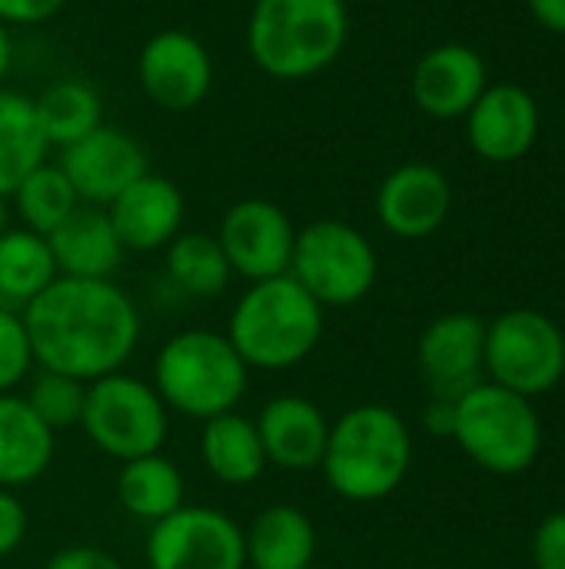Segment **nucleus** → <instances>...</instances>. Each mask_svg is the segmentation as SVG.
Masks as SVG:
<instances>
[{
  "instance_id": "f257e3e1",
  "label": "nucleus",
  "mask_w": 565,
  "mask_h": 569,
  "mask_svg": "<svg viewBox=\"0 0 565 569\" xmlns=\"http://www.w3.org/2000/svg\"><path fill=\"white\" fill-rule=\"evenodd\" d=\"M20 317L33 363L83 383L117 373L140 340L137 303L113 280L57 277Z\"/></svg>"
},
{
  "instance_id": "f03ea898",
  "label": "nucleus",
  "mask_w": 565,
  "mask_h": 569,
  "mask_svg": "<svg viewBox=\"0 0 565 569\" xmlns=\"http://www.w3.org/2000/svg\"><path fill=\"white\" fill-rule=\"evenodd\" d=\"M350 43L346 0H256L246 50L273 80H310L330 70Z\"/></svg>"
},
{
  "instance_id": "7ed1b4c3",
  "label": "nucleus",
  "mask_w": 565,
  "mask_h": 569,
  "mask_svg": "<svg viewBox=\"0 0 565 569\" xmlns=\"http://www.w3.org/2000/svg\"><path fill=\"white\" fill-rule=\"evenodd\" d=\"M413 463L406 420L383 403H360L330 423L323 477L350 503H376L400 490Z\"/></svg>"
},
{
  "instance_id": "20e7f679",
  "label": "nucleus",
  "mask_w": 565,
  "mask_h": 569,
  "mask_svg": "<svg viewBox=\"0 0 565 569\" xmlns=\"http://www.w3.org/2000/svg\"><path fill=\"white\" fill-rule=\"evenodd\" d=\"M226 340L256 370H290L323 340V307L290 277L256 280L236 300Z\"/></svg>"
},
{
  "instance_id": "39448f33",
  "label": "nucleus",
  "mask_w": 565,
  "mask_h": 569,
  "mask_svg": "<svg viewBox=\"0 0 565 569\" xmlns=\"http://www.w3.org/2000/svg\"><path fill=\"white\" fill-rule=\"evenodd\" d=\"M246 383L250 367L226 333L216 330H183L170 337L153 360V390L167 410L193 420H213L236 410Z\"/></svg>"
},
{
  "instance_id": "423d86ee",
  "label": "nucleus",
  "mask_w": 565,
  "mask_h": 569,
  "mask_svg": "<svg viewBox=\"0 0 565 569\" xmlns=\"http://www.w3.org/2000/svg\"><path fill=\"white\" fill-rule=\"evenodd\" d=\"M453 440L486 473L519 477L543 450V423L533 400L480 380L456 400Z\"/></svg>"
},
{
  "instance_id": "0eeeda50",
  "label": "nucleus",
  "mask_w": 565,
  "mask_h": 569,
  "mask_svg": "<svg viewBox=\"0 0 565 569\" xmlns=\"http://www.w3.org/2000/svg\"><path fill=\"white\" fill-rule=\"evenodd\" d=\"M380 273V257L370 237L346 220H313L296 230L290 277L326 310L360 303Z\"/></svg>"
},
{
  "instance_id": "6e6552de",
  "label": "nucleus",
  "mask_w": 565,
  "mask_h": 569,
  "mask_svg": "<svg viewBox=\"0 0 565 569\" xmlns=\"http://www.w3.org/2000/svg\"><path fill=\"white\" fill-rule=\"evenodd\" d=\"M167 413L170 410L153 390V383L117 370L87 383L80 427L97 450L127 463L137 457L160 453L170 430Z\"/></svg>"
},
{
  "instance_id": "1a4fd4ad",
  "label": "nucleus",
  "mask_w": 565,
  "mask_h": 569,
  "mask_svg": "<svg viewBox=\"0 0 565 569\" xmlns=\"http://www.w3.org/2000/svg\"><path fill=\"white\" fill-rule=\"evenodd\" d=\"M483 373L526 400H536L565 373V337L559 323L539 310L519 307L486 323Z\"/></svg>"
},
{
  "instance_id": "9d476101",
  "label": "nucleus",
  "mask_w": 565,
  "mask_h": 569,
  "mask_svg": "<svg viewBox=\"0 0 565 569\" xmlns=\"http://www.w3.org/2000/svg\"><path fill=\"white\" fill-rule=\"evenodd\" d=\"M150 569H243V527L213 507H180L147 537Z\"/></svg>"
},
{
  "instance_id": "9b49d317",
  "label": "nucleus",
  "mask_w": 565,
  "mask_h": 569,
  "mask_svg": "<svg viewBox=\"0 0 565 569\" xmlns=\"http://www.w3.org/2000/svg\"><path fill=\"white\" fill-rule=\"evenodd\" d=\"M137 83L143 97L160 110H196L213 90V57L206 43L190 30H157L137 53Z\"/></svg>"
},
{
  "instance_id": "f8f14e48",
  "label": "nucleus",
  "mask_w": 565,
  "mask_h": 569,
  "mask_svg": "<svg viewBox=\"0 0 565 569\" xmlns=\"http://www.w3.org/2000/svg\"><path fill=\"white\" fill-rule=\"evenodd\" d=\"M213 237L220 240L233 277H243L246 283L290 273L296 227L290 213L273 200H236L233 207H226L220 230Z\"/></svg>"
},
{
  "instance_id": "ddd939ff",
  "label": "nucleus",
  "mask_w": 565,
  "mask_h": 569,
  "mask_svg": "<svg viewBox=\"0 0 565 569\" xmlns=\"http://www.w3.org/2000/svg\"><path fill=\"white\" fill-rule=\"evenodd\" d=\"M57 163L87 207H110L133 180L150 173L143 143L113 123H100L83 140L63 147Z\"/></svg>"
},
{
  "instance_id": "4468645a",
  "label": "nucleus",
  "mask_w": 565,
  "mask_h": 569,
  "mask_svg": "<svg viewBox=\"0 0 565 569\" xmlns=\"http://www.w3.org/2000/svg\"><path fill=\"white\" fill-rule=\"evenodd\" d=\"M466 140L490 163L523 160L539 137V103L519 83H493L470 107Z\"/></svg>"
},
{
  "instance_id": "2eb2a0df",
  "label": "nucleus",
  "mask_w": 565,
  "mask_h": 569,
  "mask_svg": "<svg viewBox=\"0 0 565 569\" xmlns=\"http://www.w3.org/2000/svg\"><path fill=\"white\" fill-rule=\"evenodd\" d=\"M453 207V187L433 163H403L390 170L376 190V217L400 240L433 237Z\"/></svg>"
},
{
  "instance_id": "dca6fc26",
  "label": "nucleus",
  "mask_w": 565,
  "mask_h": 569,
  "mask_svg": "<svg viewBox=\"0 0 565 569\" xmlns=\"http://www.w3.org/2000/svg\"><path fill=\"white\" fill-rule=\"evenodd\" d=\"M483 347L486 323L476 313L436 317L416 347V360L433 397L460 400L470 387H476L483 380Z\"/></svg>"
},
{
  "instance_id": "f3484780",
  "label": "nucleus",
  "mask_w": 565,
  "mask_h": 569,
  "mask_svg": "<svg viewBox=\"0 0 565 569\" xmlns=\"http://www.w3.org/2000/svg\"><path fill=\"white\" fill-rule=\"evenodd\" d=\"M490 87L486 60L470 43H440L430 47L410 77L413 103L436 120H460Z\"/></svg>"
},
{
  "instance_id": "a211bd4d",
  "label": "nucleus",
  "mask_w": 565,
  "mask_h": 569,
  "mask_svg": "<svg viewBox=\"0 0 565 569\" xmlns=\"http://www.w3.org/2000/svg\"><path fill=\"white\" fill-rule=\"evenodd\" d=\"M103 210L127 253H153L167 250V243L183 230L186 200L170 177L150 170Z\"/></svg>"
},
{
  "instance_id": "6ab92c4d",
  "label": "nucleus",
  "mask_w": 565,
  "mask_h": 569,
  "mask_svg": "<svg viewBox=\"0 0 565 569\" xmlns=\"http://www.w3.org/2000/svg\"><path fill=\"white\" fill-rule=\"evenodd\" d=\"M253 423L263 440L266 463L280 470H293V473L320 470L326 440H330V420L313 400L296 397V393L273 397L263 403Z\"/></svg>"
},
{
  "instance_id": "aec40b11",
  "label": "nucleus",
  "mask_w": 565,
  "mask_h": 569,
  "mask_svg": "<svg viewBox=\"0 0 565 569\" xmlns=\"http://www.w3.org/2000/svg\"><path fill=\"white\" fill-rule=\"evenodd\" d=\"M50 253L60 277H80V280H110L127 250L107 217L103 207L80 203L50 237Z\"/></svg>"
},
{
  "instance_id": "412c9836",
  "label": "nucleus",
  "mask_w": 565,
  "mask_h": 569,
  "mask_svg": "<svg viewBox=\"0 0 565 569\" xmlns=\"http://www.w3.org/2000/svg\"><path fill=\"white\" fill-rule=\"evenodd\" d=\"M250 569H310L316 560V527L290 503L266 507L243 530Z\"/></svg>"
},
{
  "instance_id": "4be33fe9",
  "label": "nucleus",
  "mask_w": 565,
  "mask_h": 569,
  "mask_svg": "<svg viewBox=\"0 0 565 569\" xmlns=\"http://www.w3.org/2000/svg\"><path fill=\"white\" fill-rule=\"evenodd\" d=\"M53 430L17 393H0V487H27L50 467Z\"/></svg>"
},
{
  "instance_id": "5701e85b",
  "label": "nucleus",
  "mask_w": 565,
  "mask_h": 569,
  "mask_svg": "<svg viewBox=\"0 0 565 569\" xmlns=\"http://www.w3.org/2000/svg\"><path fill=\"white\" fill-rule=\"evenodd\" d=\"M200 457L206 470L220 483H230V487H246L260 480V473L266 470V453H263L256 423L240 417L236 410L203 420Z\"/></svg>"
},
{
  "instance_id": "b1692460",
  "label": "nucleus",
  "mask_w": 565,
  "mask_h": 569,
  "mask_svg": "<svg viewBox=\"0 0 565 569\" xmlns=\"http://www.w3.org/2000/svg\"><path fill=\"white\" fill-rule=\"evenodd\" d=\"M50 143L40 130L33 97L0 87V197H10L23 177L47 163Z\"/></svg>"
},
{
  "instance_id": "393cba45",
  "label": "nucleus",
  "mask_w": 565,
  "mask_h": 569,
  "mask_svg": "<svg viewBox=\"0 0 565 569\" xmlns=\"http://www.w3.org/2000/svg\"><path fill=\"white\" fill-rule=\"evenodd\" d=\"M33 110L50 150H63L103 123V100L83 77H60L33 97Z\"/></svg>"
},
{
  "instance_id": "a878e982",
  "label": "nucleus",
  "mask_w": 565,
  "mask_h": 569,
  "mask_svg": "<svg viewBox=\"0 0 565 569\" xmlns=\"http://www.w3.org/2000/svg\"><path fill=\"white\" fill-rule=\"evenodd\" d=\"M117 500L130 517L157 523L183 507V477L163 453L127 460L117 477Z\"/></svg>"
},
{
  "instance_id": "bb28decb",
  "label": "nucleus",
  "mask_w": 565,
  "mask_h": 569,
  "mask_svg": "<svg viewBox=\"0 0 565 569\" xmlns=\"http://www.w3.org/2000/svg\"><path fill=\"white\" fill-rule=\"evenodd\" d=\"M57 277L60 273H57L47 237H40L27 227H10L0 237V300H3V307H13V303L27 307Z\"/></svg>"
},
{
  "instance_id": "cd10ccee",
  "label": "nucleus",
  "mask_w": 565,
  "mask_h": 569,
  "mask_svg": "<svg viewBox=\"0 0 565 569\" xmlns=\"http://www.w3.org/2000/svg\"><path fill=\"white\" fill-rule=\"evenodd\" d=\"M167 277L186 297H216L233 280V270L213 233L180 230L167 243Z\"/></svg>"
},
{
  "instance_id": "c85d7f7f",
  "label": "nucleus",
  "mask_w": 565,
  "mask_h": 569,
  "mask_svg": "<svg viewBox=\"0 0 565 569\" xmlns=\"http://www.w3.org/2000/svg\"><path fill=\"white\" fill-rule=\"evenodd\" d=\"M10 210L17 213L20 227L50 237L77 207L80 197L73 190V183L67 180V173L60 170V163H40L30 177L20 180V187L7 197Z\"/></svg>"
},
{
  "instance_id": "c756f323",
  "label": "nucleus",
  "mask_w": 565,
  "mask_h": 569,
  "mask_svg": "<svg viewBox=\"0 0 565 569\" xmlns=\"http://www.w3.org/2000/svg\"><path fill=\"white\" fill-rule=\"evenodd\" d=\"M83 397H87V383L73 380L67 373H53V370H37L30 387H27V403L30 410L57 433L63 427L80 423L83 413Z\"/></svg>"
},
{
  "instance_id": "7c9ffc66",
  "label": "nucleus",
  "mask_w": 565,
  "mask_h": 569,
  "mask_svg": "<svg viewBox=\"0 0 565 569\" xmlns=\"http://www.w3.org/2000/svg\"><path fill=\"white\" fill-rule=\"evenodd\" d=\"M33 367L30 337L23 317L13 307L0 303V393H13Z\"/></svg>"
},
{
  "instance_id": "2f4dec72",
  "label": "nucleus",
  "mask_w": 565,
  "mask_h": 569,
  "mask_svg": "<svg viewBox=\"0 0 565 569\" xmlns=\"http://www.w3.org/2000/svg\"><path fill=\"white\" fill-rule=\"evenodd\" d=\"M536 569H565V510L549 513L533 537Z\"/></svg>"
},
{
  "instance_id": "473e14b6",
  "label": "nucleus",
  "mask_w": 565,
  "mask_h": 569,
  "mask_svg": "<svg viewBox=\"0 0 565 569\" xmlns=\"http://www.w3.org/2000/svg\"><path fill=\"white\" fill-rule=\"evenodd\" d=\"M27 530H30L27 507L20 503L17 493L0 487V560L20 550V543L27 540Z\"/></svg>"
},
{
  "instance_id": "72a5a7b5",
  "label": "nucleus",
  "mask_w": 565,
  "mask_h": 569,
  "mask_svg": "<svg viewBox=\"0 0 565 569\" xmlns=\"http://www.w3.org/2000/svg\"><path fill=\"white\" fill-rule=\"evenodd\" d=\"M67 0H0V23L3 27H37L53 20Z\"/></svg>"
},
{
  "instance_id": "f704fd0d",
  "label": "nucleus",
  "mask_w": 565,
  "mask_h": 569,
  "mask_svg": "<svg viewBox=\"0 0 565 569\" xmlns=\"http://www.w3.org/2000/svg\"><path fill=\"white\" fill-rule=\"evenodd\" d=\"M43 569H123V563L113 553L100 550V547H83L80 543V547L57 550Z\"/></svg>"
},
{
  "instance_id": "c9c22d12",
  "label": "nucleus",
  "mask_w": 565,
  "mask_h": 569,
  "mask_svg": "<svg viewBox=\"0 0 565 569\" xmlns=\"http://www.w3.org/2000/svg\"><path fill=\"white\" fill-rule=\"evenodd\" d=\"M426 430L433 437H453V427H456V400H440L433 397V403L426 407V417H423Z\"/></svg>"
},
{
  "instance_id": "e433bc0d",
  "label": "nucleus",
  "mask_w": 565,
  "mask_h": 569,
  "mask_svg": "<svg viewBox=\"0 0 565 569\" xmlns=\"http://www.w3.org/2000/svg\"><path fill=\"white\" fill-rule=\"evenodd\" d=\"M526 7L536 17V23L565 37V0H526Z\"/></svg>"
},
{
  "instance_id": "4c0bfd02",
  "label": "nucleus",
  "mask_w": 565,
  "mask_h": 569,
  "mask_svg": "<svg viewBox=\"0 0 565 569\" xmlns=\"http://www.w3.org/2000/svg\"><path fill=\"white\" fill-rule=\"evenodd\" d=\"M10 63H13V40H10V27L0 23V87H7V73H10Z\"/></svg>"
},
{
  "instance_id": "58836bf2",
  "label": "nucleus",
  "mask_w": 565,
  "mask_h": 569,
  "mask_svg": "<svg viewBox=\"0 0 565 569\" xmlns=\"http://www.w3.org/2000/svg\"><path fill=\"white\" fill-rule=\"evenodd\" d=\"M10 217H13V210H10V200H7V197H0V237L10 230Z\"/></svg>"
}]
</instances>
